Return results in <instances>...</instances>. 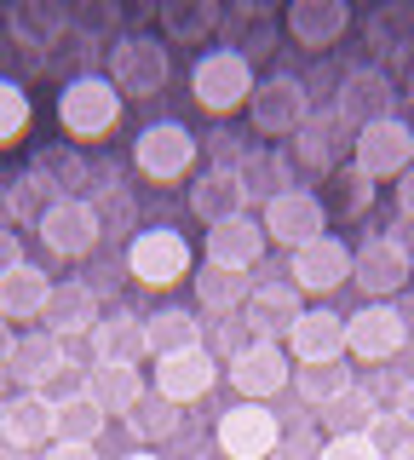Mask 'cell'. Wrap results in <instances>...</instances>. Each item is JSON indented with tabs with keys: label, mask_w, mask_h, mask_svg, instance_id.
<instances>
[{
	"label": "cell",
	"mask_w": 414,
	"mask_h": 460,
	"mask_svg": "<svg viewBox=\"0 0 414 460\" xmlns=\"http://www.w3.org/2000/svg\"><path fill=\"white\" fill-rule=\"evenodd\" d=\"M58 127H64V138L69 144H104L110 133L121 127V110H127V98L110 86V75H75V81H64L58 86Z\"/></svg>",
	"instance_id": "1"
},
{
	"label": "cell",
	"mask_w": 414,
	"mask_h": 460,
	"mask_svg": "<svg viewBox=\"0 0 414 460\" xmlns=\"http://www.w3.org/2000/svg\"><path fill=\"white\" fill-rule=\"evenodd\" d=\"M110 86H116L121 98H162L167 93V75H173V58H167V40L150 35V29H133V35H121L116 47H110Z\"/></svg>",
	"instance_id": "2"
},
{
	"label": "cell",
	"mask_w": 414,
	"mask_h": 460,
	"mask_svg": "<svg viewBox=\"0 0 414 460\" xmlns=\"http://www.w3.org/2000/svg\"><path fill=\"white\" fill-rule=\"evenodd\" d=\"M127 277L145 282V288H173L184 277H196V248L190 236L173 225H145L133 230V242H127Z\"/></svg>",
	"instance_id": "3"
},
{
	"label": "cell",
	"mask_w": 414,
	"mask_h": 460,
	"mask_svg": "<svg viewBox=\"0 0 414 460\" xmlns=\"http://www.w3.org/2000/svg\"><path fill=\"white\" fill-rule=\"evenodd\" d=\"M190 98H196V110H207V115L248 110V98H253V64L242 52H231V47H207L190 64Z\"/></svg>",
	"instance_id": "4"
},
{
	"label": "cell",
	"mask_w": 414,
	"mask_h": 460,
	"mask_svg": "<svg viewBox=\"0 0 414 460\" xmlns=\"http://www.w3.org/2000/svg\"><path fill=\"white\" fill-rule=\"evenodd\" d=\"M282 414L270 402H231L213 426V443H219L225 460H270L282 449Z\"/></svg>",
	"instance_id": "5"
},
{
	"label": "cell",
	"mask_w": 414,
	"mask_h": 460,
	"mask_svg": "<svg viewBox=\"0 0 414 460\" xmlns=\"http://www.w3.org/2000/svg\"><path fill=\"white\" fill-rule=\"evenodd\" d=\"M196 155H202V144L184 121H150L145 133L133 138V167L145 172L150 184H179L196 172Z\"/></svg>",
	"instance_id": "6"
},
{
	"label": "cell",
	"mask_w": 414,
	"mask_h": 460,
	"mask_svg": "<svg viewBox=\"0 0 414 460\" xmlns=\"http://www.w3.org/2000/svg\"><path fill=\"white\" fill-rule=\"evenodd\" d=\"M311 110H317V104H311L305 81H299V75H288V69H277V75L253 81L248 121H253V133H260V138H288V133H299Z\"/></svg>",
	"instance_id": "7"
},
{
	"label": "cell",
	"mask_w": 414,
	"mask_h": 460,
	"mask_svg": "<svg viewBox=\"0 0 414 460\" xmlns=\"http://www.w3.org/2000/svg\"><path fill=\"white\" fill-rule=\"evenodd\" d=\"M409 351V323L397 311V299H368L363 311L346 316V357L357 363H392Z\"/></svg>",
	"instance_id": "8"
},
{
	"label": "cell",
	"mask_w": 414,
	"mask_h": 460,
	"mask_svg": "<svg viewBox=\"0 0 414 460\" xmlns=\"http://www.w3.org/2000/svg\"><path fill=\"white\" fill-rule=\"evenodd\" d=\"M409 277H414V253L385 230H374V236H363L351 248V282L368 299H397L409 288Z\"/></svg>",
	"instance_id": "9"
},
{
	"label": "cell",
	"mask_w": 414,
	"mask_h": 460,
	"mask_svg": "<svg viewBox=\"0 0 414 460\" xmlns=\"http://www.w3.org/2000/svg\"><path fill=\"white\" fill-rule=\"evenodd\" d=\"M225 380L236 385V402H270L294 385V357H288V345L253 340L248 351H236L225 363Z\"/></svg>",
	"instance_id": "10"
},
{
	"label": "cell",
	"mask_w": 414,
	"mask_h": 460,
	"mask_svg": "<svg viewBox=\"0 0 414 460\" xmlns=\"http://www.w3.org/2000/svg\"><path fill=\"white\" fill-rule=\"evenodd\" d=\"M328 104H334V115L357 133V127L392 121V115H397V86L374 64H351L346 75H339V86H334V98H328Z\"/></svg>",
	"instance_id": "11"
},
{
	"label": "cell",
	"mask_w": 414,
	"mask_h": 460,
	"mask_svg": "<svg viewBox=\"0 0 414 460\" xmlns=\"http://www.w3.org/2000/svg\"><path fill=\"white\" fill-rule=\"evenodd\" d=\"M260 225H265V242H277V248L294 253V248H305V242L328 236V201L317 190H305V184H294V190L265 201Z\"/></svg>",
	"instance_id": "12"
},
{
	"label": "cell",
	"mask_w": 414,
	"mask_h": 460,
	"mask_svg": "<svg viewBox=\"0 0 414 460\" xmlns=\"http://www.w3.org/2000/svg\"><path fill=\"white\" fill-rule=\"evenodd\" d=\"M351 167L368 172V179H403V172L414 167V127L403 121V115H392V121H374V127H357L351 138Z\"/></svg>",
	"instance_id": "13"
},
{
	"label": "cell",
	"mask_w": 414,
	"mask_h": 460,
	"mask_svg": "<svg viewBox=\"0 0 414 460\" xmlns=\"http://www.w3.org/2000/svg\"><path fill=\"white\" fill-rule=\"evenodd\" d=\"M40 242H47L58 259H87L98 242H104V219H98V208L87 196H64L47 208V219L35 225Z\"/></svg>",
	"instance_id": "14"
},
{
	"label": "cell",
	"mask_w": 414,
	"mask_h": 460,
	"mask_svg": "<svg viewBox=\"0 0 414 460\" xmlns=\"http://www.w3.org/2000/svg\"><path fill=\"white\" fill-rule=\"evenodd\" d=\"M282 29L294 35L299 52L322 58V52H334L339 40L351 35V6H346V0H288Z\"/></svg>",
	"instance_id": "15"
},
{
	"label": "cell",
	"mask_w": 414,
	"mask_h": 460,
	"mask_svg": "<svg viewBox=\"0 0 414 460\" xmlns=\"http://www.w3.org/2000/svg\"><path fill=\"white\" fill-rule=\"evenodd\" d=\"M288 277L299 294H334V288H346L351 282V248H346V236H317V242H305V248H294L288 253Z\"/></svg>",
	"instance_id": "16"
},
{
	"label": "cell",
	"mask_w": 414,
	"mask_h": 460,
	"mask_svg": "<svg viewBox=\"0 0 414 460\" xmlns=\"http://www.w3.org/2000/svg\"><path fill=\"white\" fill-rule=\"evenodd\" d=\"M242 323H248L253 340H270V345H288V334L299 328V316H305V299H299L294 282H260L248 294V305L236 311Z\"/></svg>",
	"instance_id": "17"
},
{
	"label": "cell",
	"mask_w": 414,
	"mask_h": 460,
	"mask_svg": "<svg viewBox=\"0 0 414 460\" xmlns=\"http://www.w3.org/2000/svg\"><path fill=\"white\" fill-rule=\"evenodd\" d=\"M351 138H357V133L334 115V104H322V110H311V115H305V127L294 133L288 162H299L305 172H322V179H334V172H339V155H346V144H351Z\"/></svg>",
	"instance_id": "18"
},
{
	"label": "cell",
	"mask_w": 414,
	"mask_h": 460,
	"mask_svg": "<svg viewBox=\"0 0 414 460\" xmlns=\"http://www.w3.org/2000/svg\"><path fill=\"white\" fill-rule=\"evenodd\" d=\"M219 357L207 351V345H196V351H179V357H162L155 363V385L150 392L155 397H167V402H179V409H190V402H202L213 385H219Z\"/></svg>",
	"instance_id": "19"
},
{
	"label": "cell",
	"mask_w": 414,
	"mask_h": 460,
	"mask_svg": "<svg viewBox=\"0 0 414 460\" xmlns=\"http://www.w3.org/2000/svg\"><path fill=\"white\" fill-rule=\"evenodd\" d=\"M98 316H104V294L81 277H64V282H52V299H47V311H40V323H47V334H58L69 345V340L92 334Z\"/></svg>",
	"instance_id": "20"
},
{
	"label": "cell",
	"mask_w": 414,
	"mask_h": 460,
	"mask_svg": "<svg viewBox=\"0 0 414 460\" xmlns=\"http://www.w3.org/2000/svg\"><path fill=\"white\" fill-rule=\"evenodd\" d=\"M265 225L253 219V213H242V219H225L207 230V248H202V265L213 270H236V277H248L253 265L265 259Z\"/></svg>",
	"instance_id": "21"
},
{
	"label": "cell",
	"mask_w": 414,
	"mask_h": 460,
	"mask_svg": "<svg viewBox=\"0 0 414 460\" xmlns=\"http://www.w3.org/2000/svg\"><path fill=\"white\" fill-rule=\"evenodd\" d=\"M0 431H6L12 449L40 455L47 443H58V414H52V402L40 392H23V385H18V392L0 402Z\"/></svg>",
	"instance_id": "22"
},
{
	"label": "cell",
	"mask_w": 414,
	"mask_h": 460,
	"mask_svg": "<svg viewBox=\"0 0 414 460\" xmlns=\"http://www.w3.org/2000/svg\"><path fill=\"white\" fill-rule=\"evenodd\" d=\"M277 35H282V18L265 6V0H236V6H225V23H219V40L231 52H242L253 64V58H270L277 52Z\"/></svg>",
	"instance_id": "23"
},
{
	"label": "cell",
	"mask_w": 414,
	"mask_h": 460,
	"mask_svg": "<svg viewBox=\"0 0 414 460\" xmlns=\"http://www.w3.org/2000/svg\"><path fill=\"white\" fill-rule=\"evenodd\" d=\"M6 29H12V47L30 52L35 64H47V52L69 35V12L52 6V0H18L6 12Z\"/></svg>",
	"instance_id": "24"
},
{
	"label": "cell",
	"mask_w": 414,
	"mask_h": 460,
	"mask_svg": "<svg viewBox=\"0 0 414 460\" xmlns=\"http://www.w3.org/2000/svg\"><path fill=\"white\" fill-rule=\"evenodd\" d=\"M248 184H242V172H225V167H202L190 179V213L202 219L207 230L225 225V219H242L248 213Z\"/></svg>",
	"instance_id": "25"
},
{
	"label": "cell",
	"mask_w": 414,
	"mask_h": 460,
	"mask_svg": "<svg viewBox=\"0 0 414 460\" xmlns=\"http://www.w3.org/2000/svg\"><path fill=\"white\" fill-rule=\"evenodd\" d=\"M87 340H92V363H127V368H138V363L150 357L145 316L127 311V305H116V311L98 316V328H92Z\"/></svg>",
	"instance_id": "26"
},
{
	"label": "cell",
	"mask_w": 414,
	"mask_h": 460,
	"mask_svg": "<svg viewBox=\"0 0 414 460\" xmlns=\"http://www.w3.org/2000/svg\"><path fill=\"white\" fill-rule=\"evenodd\" d=\"M294 363H346V316L328 305H305L299 328L288 334Z\"/></svg>",
	"instance_id": "27"
},
{
	"label": "cell",
	"mask_w": 414,
	"mask_h": 460,
	"mask_svg": "<svg viewBox=\"0 0 414 460\" xmlns=\"http://www.w3.org/2000/svg\"><path fill=\"white\" fill-rule=\"evenodd\" d=\"M64 363H69V345L58 334H47V328H35V334H18V345H12V357H6V374L23 392H40Z\"/></svg>",
	"instance_id": "28"
},
{
	"label": "cell",
	"mask_w": 414,
	"mask_h": 460,
	"mask_svg": "<svg viewBox=\"0 0 414 460\" xmlns=\"http://www.w3.org/2000/svg\"><path fill=\"white\" fill-rule=\"evenodd\" d=\"M145 340H150V363H162V357L207 345V323H202V311H190V305H162V311L145 316Z\"/></svg>",
	"instance_id": "29"
},
{
	"label": "cell",
	"mask_w": 414,
	"mask_h": 460,
	"mask_svg": "<svg viewBox=\"0 0 414 460\" xmlns=\"http://www.w3.org/2000/svg\"><path fill=\"white\" fill-rule=\"evenodd\" d=\"M87 397L110 414V420H116V414L127 420V414L150 397V385H145V374L127 368V363H87Z\"/></svg>",
	"instance_id": "30"
},
{
	"label": "cell",
	"mask_w": 414,
	"mask_h": 460,
	"mask_svg": "<svg viewBox=\"0 0 414 460\" xmlns=\"http://www.w3.org/2000/svg\"><path fill=\"white\" fill-rule=\"evenodd\" d=\"M155 18H162L167 47H207L225 23V6H213V0H162Z\"/></svg>",
	"instance_id": "31"
},
{
	"label": "cell",
	"mask_w": 414,
	"mask_h": 460,
	"mask_svg": "<svg viewBox=\"0 0 414 460\" xmlns=\"http://www.w3.org/2000/svg\"><path fill=\"white\" fill-rule=\"evenodd\" d=\"M47 299H52V277L40 265H30V259L0 277V316H6V323H40Z\"/></svg>",
	"instance_id": "32"
},
{
	"label": "cell",
	"mask_w": 414,
	"mask_h": 460,
	"mask_svg": "<svg viewBox=\"0 0 414 460\" xmlns=\"http://www.w3.org/2000/svg\"><path fill=\"white\" fill-rule=\"evenodd\" d=\"M363 35L380 58H409L414 52V0H385V6H374Z\"/></svg>",
	"instance_id": "33"
},
{
	"label": "cell",
	"mask_w": 414,
	"mask_h": 460,
	"mask_svg": "<svg viewBox=\"0 0 414 460\" xmlns=\"http://www.w3.org/2000/svg\"><path fill=\"white\" fill-rule=\"evenodd\" d=\"M385 409V402L368 392V385H346L334 402H322L317 409V431L322 438H346V431H368L374 426V414Z\"/></svg>",
	"instance_id": "34"
},
{
	"label": "cell",
	"mask_w": 414,
	"mask_h": 460,
	"mask_svg": "<svg viewBox=\"0 0 414 460\" xmlns=\"http://www.w3.org/2000/svg\"><path fill=\"white\" fill-rule=\"evenodd\" d=\"M127 438H133V449H155V443H173L179 431H184V409L179 402H167V397H145L133 414H127Z\"/></svg>",
	"instance_id": "35"
},
{
	"label": "cell",
	"mask_w": 414,
	"mask_h": 460,
	"mask_svg": "<svg viewBox=\"0 0 414 460\" xmlns=\"http://www.w3.org/2000/svg\"><path fill=\"white\" fill-rule=\"evenodd\" d=\"M35 172L52 184V196H87L92 184V162L81 150H69V144H47V150H35Z\"/></svg>",
	"instance_id": "36"
},
{
	"label": "cell",
	"mask_w": 414,
	"mask_h": 460,
	"mask_svg": "<svg viewBox=\"0 0 414 460\" xmlns=\"http://www.w3.org/2000/svg\"><path fill=\"white\" fill-rule=\"evenodd\" d=\"M242 184H248V196H282V190H294V162H288V150H277V144H260V150H248L242 155Z\"/></svg>",
	"instance_id": "37"
},
{
	"label": "cell",
	"mask_w": 414,
	"mask_h": 460,
	"mask_svg": "<svg viewBox=\"0 0 414 460\" xmlns=\"http://www.w3.org/2000/svg\"><path fill=\"white\" fill-rule=\"evenodd\" d=\"M190 288H196V311H213V316H236L242 305H248V294H253L248 277H236V270H213V265L196 270Z\"/></svg>",
	"instance_id": "38"
},
{
	"label": "cell",
	"mask_w": 414,
	"mask_h": 460,
	"mask_svg": "<svg viewBox=\"0 0 414 460\" xmlns=\"http://www.w3.org/2000/svg\"><path fill=\"white\" fill-rule=\"evenodd\" d=\"M121 23L127 12L116 6V0H81V6H69V35L81 40V47H116L121 40Z\"/></svg>",
	"instance_id": "39"
},
{
	"label": "cell",
	"mask_w": 414,
	"mask_h": 460,
	"mask_svg": "<svg viewBox=\"0 0 414 460\" xmlns=\"http://www.w3.org/2000/svg\"><path fill=\"white\" fill-rule=\"evenodd\" d=\"M0 196H6V225H12V219L40 225V219H47V208L58 201V196H52V184L40 179L35 167H30V172H18V179H6V190H0Z\"/></svg>",
	"instance_id": "40"
},
{
	"label": "cell",
	"mask_w": 414,
	"mask_h": 460,
	"mask_svg": "<svg viewBox=\"0 0 414 460\" xmlns=\"http://www.w3.org/2000/svg\"><path fill=\"white\" fill-rule=\"evenodd\" d=\"M52 414H58V438L64 443H98V438H104V426H110V414L98 409L87 392L69 397V402H52Z\"/></svg>",
	"instance_id": "41"
},
{
	"label": "cell",
	"mask_w": 414,
	"mask_h": 460,
	"mask_svg": "<svg viewBox=\"0 0 414 460\" xmlns=\"http://www.w3.org/2000/svg\"><path fill=\"white\" fill-rule=\"evenodd\" d=\"M346 385H357L351 380V368L346 363H299V374H294V392L311 402V409H322V402H334Z\"/></svg>",
	"instance_id": "42"
},
{
	"label": "cell",
	"mask_w": 414,
	"mask_h": 460,
	"mask_svg": "<svg viewBox=\"0 0 414 460\" xmlns=\"http://www.w3.org/2000/svg\"><path fill=\"white\" fill-rule=\"evenodd\" d=\"M35 121V104L30 93H23L12 75H0V150H12V144H23V133H30Z\"/></svg>",
	"instance_id": "43"
},
{
	"label": "cell",
	"mask_w": 414,
	"mask_h": 460,
	"mask_svg": "<svg viewBox=\"0 0 414 460\" xmlns=\"http://www.w3.org/2000/svg\"><path fill=\"white\" fill-rule=\"evenodd\" d=\"M363 438H368V443L380 449V460H397V455H403L409 443H414V426H409V420H403L397 409H380V414H374V426H368Z\"/></svg>",
	"instance_id": "44"
},
{
	"label": "cell",
	"mask_w": 414,
	"mask_h": 460,
	"mask_svg": "<svg viewBox=\"0 0 414 460\" xmlns=\"http://www.w3.org/2000/svg\"><path fill=\"white\" fill-rule=\"evenodd\" d=\"M334 190H339V213H346V219H368V208H374V179H368V172L339 167Z\"/></svg>",
	"instance_id": "45"
},
{
	"label": "cell",
	"mask_w": 414,
	"mask_h": 460,
	"mask_svg": "<svg viewBox=\"0 0 414 460\" xmlns=\"http://www.w3.org/2000/svg\"><path fill=\"white\" fill-rule=\"evenodd\" d=\"M248 345H253V334H248V323H242V316H225V323L207 334V351L219 357V363H231V357L248 351Z\"/></svg>",
	"instance_id": "46"
},
{
	"label": "cell",
	"mask_w": 414,
	"mask_h": 460,
	"mask_svg": "<svg viewBox=\"0 0 414 460\" xmlns=\"http://www.w3.org/2000/svg\"><path fill=\"white\" fill-rule=\"evenodd\" d=\"M81 392H87V368H81L75 357H69V363L40 385V397H47V402H69V397H81Z\"/></svg>",
	"instance_id": "47"
},
{
	"label": "cell",
	"mask_w": 414,
	"mask_h": 460,
	"mask_svg": "<svg viewBox=\"0 0 414 460\" xmlns=\"http://www.w3.org/2000/svg\"><path fill=\"white\" fill-rule=\"evenodd\" d=\"M322 460H380V449L363 431H346V438H322Z\"/></svg>",
	"instance_id": "48"
},
{
	"label": "cell",
	"mask_w": 414,
	"mask_h": 460,
	"mask_svg": "<svg viewBox=\"0 0 414 460\" xmlns=\"http://www.w3.org/2000/svg\"><path fill=\"white\" fill-rule=\"evenodd\" d=\"M270 460H322V438H311V431H294V438H282V449Z\"/></svg>",
	"instance_id": "49"
},
{
	"label": "cell",
	"mask_w": 414,
	"mask_h": 460,
	"mask_svg": "<svg viewBox=\"0 0 414 460\" xmlns=\"http://www.w3.org/2000/svg\"><path fill=\"white\" fill-rule=\"evenodd\" d=\"M40 460H104L98 455V443H47V449H40Z\"/></svg>",
	"instance_id": "50"
},
{
	"label": "cell",
	"mask_w": 414,
	"mask_h": 460,
	"mask_svg": "<svg viewBox=\"0 0 414 460\" xmlns=\"http://www.w3.org/2000/svg\"><path fill=\"white\" fill-rule=\"evenodd\" d=\"M23 265V236L12 225H0V277H6V270H18Z\"/></svg>",
	"instance_id": "51"
},
{
	"label": "cell",
	"mask_w": 414,
	"mask_h": 460,
	"mask_svg": "<svg viewBox=\"0 0 414 460\" xmlns=\"http://www.w3.org/2000/svg\"><path fill=\"white\" fill-rule=\"evenodd\" d=\"M397 213H403V219L414 225V167L403 172V179H397Z\"/></svg>",
	"instance_id": "52"
},
{
	"label": "cell",
	"mask_w": 414,
	"mask_h": 460,
	"mask_svg": "<svg viewBox=\"0 0 414 460\" xmlns=\"http://www.w3.org/2000/svg\"><path fill=\"white\" fill-rule=\"evenodd\" d=\"M392 409H397V414H403V420L414 426V374H409L403 385H397V402H392Z\"/></svg>",
	"instance_id": "53"
},
{
	"label": "cell",
	"mask_w": 414,
	"mask_h": 460,
	"mask_svg": "<svg viewBox=\"0 0 414 460\" xmlns=\"http://www.w3.org/2000/svg\"><path fill=\"white\" fill-rule=\"evenodd\" d=\"M12 345H18V328L0 316V368H6V357H12Z\"/></svg>",
	"instance_id": "54"
},
{
	"label": "cell",
	"mask_w": 414,
	"mask_h": 460,
	"mask_svg": "<svg viewBox=\"0 0 414 460\" xmlns=\"http://www.w3.org/2000/svg\"><path fill=\"white\" fill-rule=\"evenodd\" d=\"M121 460H162V449H127Z\"/></svg>",
	"instance_id": "55"
},
{
	"label": "cell",
	"mask_w": 414,
	"mask_h": 460,
	"mask_svg": "<svg viewBox=\"0 0 414 460\" xmlns=\"http://www.w3.org/2000/svg\"><path fill=\"white\" fill-rule=\"evenodd\" d=\"M0 460H23V449H12V443H6V431H0Z\"/></svg>",
	"instance_id": "56"
},
{
	"label": "cell",
	"mask_w": 414,
	"mask_h": 460,
	"mask_svg": "<svg viewBox=\"0 0 414 460\" xmlns=\"http://www.w3.org/2000/svg\"><path fill=\"white\" fill-rule=\"evenodd\" d=\"M12 385H18V380H12V374H6V368H0V402H6V397H12Z\"/></svg>",
	"instance_id": "57"
},
{
	"label": "cell",
	"mask_w": 414,
	"mask_h": 460,
	"mask_svg": "<svg viewBox=\"0 0 414 460\" xmlns=\"http://www.w3.org/2000/svg\"><path fill=\"white\" fill-rule=\"evenodd\" d=\"M403 93H409V98H414V64H409V75H403Z\"/></svg>",
	"instance_id": "58"
},
{
	"label": "cell",
	"mask_w": 414,
	"mask_h": 460,
	"mask_svg": "<svg viewBox=\"0 0 414 460\" xmlns=\"http://www.w3.org/2000/svg\"><path fill=\"white\" fill-rule=\"evenodd\" d=\"M397 460H414V443H409V449H403V455H397Z\"/></svg>",
	"instance_id": "59"
},
{
	"label": "cell",
	"mask_w": 414,
	"mask_h": 460,
	"mask_svg": "<svg viewBox=\"0 0 414 460\" xmlns=\"http://www.w3.org/2000/svg\"><path fill=\"white\" fill-rule=\"evenodd\" d=\"M190 460H207V455H190Z\"/></svg>",
	"instance_id": "60"
},
{
	"label": "cell",
	"mask_w": 414,
	"mask_h": 460,
	"mask_svg": "<svg viewBox=\"0 0 414 460\" xmlns=\"http://www.w3.org/2000/svg\"><path fill=\"white\" fill-rule=\"evenodd\" d=\"M409 127H414V121H409Z\"/></svg>",
	"instance_id": "61"
}]
</instances>
